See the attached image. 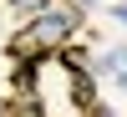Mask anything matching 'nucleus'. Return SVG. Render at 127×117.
<instances>
[{"label":"nucleus","instance_id":"obj_1","mask_svg":"<svg viewBox=\"0 0 127 117\" xmlns=\"http://www.w3.org/2000/svg\"><path fill=\"white\" fill-rule=\"evenodd\" d=\"M81 26V0H46L36 15H26V26L10 36L5 56L10 61H36L41 51H61Z\"/></svg>","mask_w":127,"mask_h":117},{"label":"nucleus","instance_id":"obj_3","mask_svg":"<svg viewBox=\"0 0 127 117\" xmlns=\"http://www.w3.org/2000/svg\"><path fill=\"white\" fill-rule=\"evenodd\" d=\"M112 20H117V26L127 31V5H112Z\"/></svg>","mask_w":127,"mask_h":117},{"label":"nucleus","instance_id":"obj_2","mask_svg":"<svg viewBox=\"0 0 127 117\" xmlns=\"http://www.w3.org/2000/svg\"><path fill=\"white\" fill-rule=\"evenodd\" d=\"M5 5H10V10H15V15H36V10H41V5H46V0H5Z\"/></svg>","mask_w":127,"mask_h":117}]
</instances>
